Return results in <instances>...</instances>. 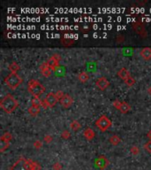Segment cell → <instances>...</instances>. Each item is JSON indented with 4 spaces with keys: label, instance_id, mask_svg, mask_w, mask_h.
Segmentation results:
<instances>
[{
    "label": "cell",
    "instance_id": "1",
    "mask_svg": "<svg viewBox=\"0 0 151 170\" xmlns=\"http://www.w3.org/2000/svg\"><path fill=\"white\" fill-rule=\"evenodd\" d=\"M41 166L37 162L25 158H20L11 167V170H40Z\"/></svg>",
    "mask_w": 151,
    "mask_h": 170
},
{
    "label": "cell",
    "instance_id": "2",
    "mask_svg": "<svg viewBox=\"0 0 151 170\" xmlns=\"http://www.w3.org/2000/svg\"><path fill=\"white\" fill-rule=\"evenodd\" d=\"M0 106L6 113H12L19 106V102L13 96L7 94L2 98L1 102H0Z\"/></svg>",
    "mask_w": 151,
    "mask_h": 170
},
{
    "label": "cell",
    "instance_id": "3",
    "mask_svg": "<svg viewBox=\"0 0 151 170\" xmlns=\"http://www.w3.org/2000/svg\"><path fill=\"white\" fill-rule=\"evenodd\" d=\"M28 91L36 97H39L42 94H43L46 90L45 87L37 80L31 79L28 83Z\"/></svg>",
    "mask_w": 151,
    "mask_h": 170
},
{
    "label": "cell",
    "instance_id": "4",
    "mask_svg": "<svg viewBox=\"0 0 151 170\" xmlns=\"http://www.w3.org/2000/svg\"><path fill=\"white\" fill-rule=\"evenodd\" d=\"M5 83L11 90H14L22 83V78L17 73H11L5 79Z\"/></svg>",
    "mask_w": 151,
    "mask_h": 170
},
{
    "label": "cell",
    "instance_id": "5",
    "mask_svg": "<svg viewBox=\"0 0 151 170\" xmlns=\"http://www.w3.org/2000/svg\"><path fill=\"white\" fill-rule=\"evenodd\" d=\"M111 121L106 115H102L95 122V126L103 132L109 129L111 127Z\"/></svg>",
    "mask_w": 151,
    "mask_h": 170
},
{
    "label": "cell",
    "instance_id": "6",
    "mask_svg": "<svg viewBox=\"0 0 151 170\" xmlns=\"http://www.w3.org/2000/svg\"><path fill=\"white\" fill-rule=\"evenodd\" d=\"M61 60V56L58 53H54L49 57V60H47L49 67L52 68V71H56L57 68L59 66V62Z\"/></svg>",
    "mask_w": 151,
    "mask_h": 170
},
{
    "label": "cell",
    "instance_id": "7",
    "mask_svg": "<svg viewBox=\"0 0 151 170\" xmlns=\"http://www.w3.org/2000/svg\"><path fill=\"white\" fill-rule=\"evenodd\" d=\"M44 100H45V102H46V104H47V105H48L49 107H53V106H55V105H57V103L59 101V98L57 97L56 94L53 93V92L48 93L47 96L45 97Z\"/></svg>",
    "mask_w": 151,
    "mask_h": 170
},
{
    "label": "cell",
    "instance_id": "8",
    "mask_svg": "<svg viewBox=\"0 0 151 170\" xmlns=\"http://www.w3.org/2000/svg\"><path fill=\"white\" fill-rule=\"evenodd\" d=\"M110 165V161L109 159L104 157V156H100L96 160H95V166L101 169V170H104L108 166Z\"/></svg>",
    "mask_w": 151,
    "mask_h": 170
},
{
    "label": "cell",
    "instance_id": "9",
    "mask_svg": "<svg viewBox=\"0 0 151 170\" xmlns=\"http://www.w3.org/2000/svg\"><path fill=\"white\" fill-rule=\"evenodd\" d=\"M59 103H60V105H61L62 107H64V108H69V107L72 106L73 104V97H71L70 95L65 94L64 97H63L61 99H59Z\"/></svg>",
    "mask_w": 151,
    "mask_h": 170
},
{
    "label": "cell",
    "instance_id": "10",
    "mask_svg": "<svg viewBox=\"0 0 151 170\" xmlns=\"http://www.w3.org/2000/svg\"><path fill=\"white\" fill-rule=\"evenodd\" d=\"M39 69H40V72L41 74L45 76V77H49L52 75V68L49 67V65L48 64V62H43L41 64V66L39 67Z\"/></svg>",
    "mask_w": 151,
    "mask_h": 170
},
{
    "label": "cell",
    "instance_id": "11",
    "mask_svg": "<svg viewBox=\"0 0 151 170\" xmlns=\"http://www.w3.org/2000/svg\"><path fill=\"white\" fill-rule=\"evenodd\" d=\"M95 85L96 87L101 90H105L109 86H110V82L108 81V79L106 77H100L96 83H95Z\"/></svg>",
    "mask_w": 151,
    "mask_h": 170
},
{
    "label": "cell",
    "instance_id": "12",
    "mask_svg": "<svg viewBox=\"0 0 151 170\" xmlns=\"http://www.w3.org/2000/svg\"><path fill=\"white\" fill-rule=\"evenodd\" d=\"M10 146V141L6 139L3 135L0 137V152H4Z\"/></svg>",
    "mask_w": 151,
    "mask_h": 170
},
{
    "label": "cell",
    "instance_id": "13",
    "mask_svg": "<svg viewBox=\"0 0 151 170\" xmlns=\"http://www.w3.org/2000/svg\"><path fill=\"white\" fill-rule=\"evenodd\" d=\"M118 76H119L121 80H123V81L125 82L127 78H129V77L131 76V75H130V72H129L126 68H121L119 70V72H118Z\"/></svg>",
    "mask_w": 151,
    "mask_h": 170
},
{
    "label": "cell",
    "instance_id": "14",
    "mask_svg": "<svg viewBox=\"0 0 151 170\" xmlns=\"http://www.w3.org/2000/svg\"><path fill=\"white\" fill-rule=\"evenodd\" d=\"M140 56L144 60H151V48L145 47L140 51Z\"/></svg>",
    "mask_w": 151,
    "mask_h": 170
},
{
    "label": "cell",
    "instance_id": "15",
    "mask_svg": "<svg viewBox=\"0 0 151 170\" xmlns=\"http://www.w3.org/2000/svg\"><path fill=\"white\" fill-rule=\"evenodd\" d=\"M83 136H84V137H85L87 141H91V140H93V139L95 138V131H94L92 129L87 128V129H86L83 131Z\"/></svg>",
    "mask_w": 151,
    "mask_h": 170
},
{
    "label": "cell",
    "instance_id": "16",
    "mask_svg": "<svg viewBox=\"0 0 151 170\" xmlns=\"http://www.w3.org/2000/svg\"><path fill=\"white\" fill-rule=\"evenodd\" d=\"M40 107L39 106H35V105H31L29 108H28V113L33 116V117H35L38 115V113L40 112Z\"/></svg>",
    "mask_w": 151,
    "mask_h": 170
},
{
    "label": "cell",
    "instance_id": "17",
    "mask_svg": "<svg viewBox=\"0 0 151 170\" xmlns=\"http://www.w3.org/2000/svg\"><path fill=\"white\" fill-rule=\"evenodd\" d=\"M78 79H79V81L80 83H87L89 80V75H88V74L87 72H81L78 75Z\"/></svg>",
    "mask_w": 151,
    "mask_h": 170
},
{
    "label": "cell",
    "instance_id": "18",
    "mask_svg": "<svg viewBox=\"0 0 151 170\" xmlns=\"http://www.w3.org/2000/svg\"><path fill=\"white\" fill-rule=\"evenodd\" d=\"M109 141H110L111 144H112V145H114V146H117V145L121 142V138H120L119 136H117V135H113V136H111V137H110Z\"/></svg>",
    "mask_w": 151,
    "mask_h": 170
},
{
    "label": "cell",
    "instance_id": "19",
    "mask_svg": "<svg viewBox=\"0 0 151 170\" xmlns=\"http://www.w3.org/2000/svg\"><path fill=\"white\" fill-rule=\"evenodd\" d=\"M131 110V105L127 103V102H122L121 104V107H120V112L122 113H127L129 111Z\"/></svg>",
    "mask_w": 151,
    "mask_h": 170
},
{
    "label": "cell",
    "instance_id": "20",
    "mask_svg": "<svg viewBox=\"0 0 151 170\" xmlns=\"http://www.w3.org/2000/svg\"><path fill=\"white\" fill-rule=\"evenodd\" d=\"M70 127H71V129H72L73 131H78V130L81 128V124H80L78 121L73 120V121L71 122Z\"/></svg>",
    "mask_w": 151,
    "mask_h": 170
},
{
    "label": "cell",
    "instance_id": "21",
    "mask_svg": "<svg viewBox=\"0 0 151 170\" xmlns=\"http://www.w3.org/2000/svg\"><path fill=\"white\" fill-rule=\"evenodd\" d=\"M8 68H9V70L11 71V73H17V72L20 70V67H19V65H18L16 62H12V63L9 65Z\"/></svg>",
    "mask_w": 151,
    "mask_h": 170
},
{
    "label": "cell",
    "instance_id": "22",
    "mask_svg": "<svg viewBox=\"0 0 151 170\" xmlns=\"http://www.w3.org/2000/svg\"><path fill=\"white\" fill-rule=\"evenodd\" d=\"M42 99H41L40 97H34L31 103H32V105H35V106H39L41 107L42 106Z\"/></svg>",
    "mask_w": 151,
    "mask_h": 170
},
{
    "label": "cell",
    "instance_id": "23",
    "mask_svg": "<svg viewBox=\"0 0 151 170\" xmlns=\"http://www.w3.org/2000/svg\"><path fill=\"white\" fill-rule=\"evenodd\" d=\"M127 86H129V87H131V86H133L134 83H135V79L134 78H133L132 76H130L129 78H127L125 82H124Z\"/></svg>",
    "mask_w": 151,
    "mask_h": 170
},
{
    "label": "cell",
    "instance_id": "24",
    "mask_svg": "<svg viewBox=\"0 0 151 170\" xmlns=\"http://www.w3.org/2000/svg\"><path fill=\"white\" fill-rule=\"evenodd\" d=\"M144 150L147 152H148V153H151V141L149 140L148 142H147L145 144H144Z\"/></svg>",
    "mask_w": 151,
    "mask_h": 170
},
{
    "label": "cell",
    "instance_id": "25",
    "mask_svg": "<svg viewBox=\"0 0 151 170\" xmlns=\"http://www.w3.org/2000/svg\"><path fill=\"white\" fill-rule=\"evenodd\" d=\"M130 151H131V153L133 155H134V156H136V155H138L140 153V149L137 146H132Z\"/></svg>",
    "mask_w": 151,
    "mask_h": 170
},
{
    "label": "cell",
    "instance_id": "26",
    "mask_svg": "<svg viewBox=\"0 0 151 170\" xmlns=\"http://www.w3.org/2000/svg\"><path fill=\"white\" fill-rule=\"evenodd\" d=\"M121 104H122V102H120L119 100H115V101H113V103H112V105L116 108V109H118V110H120V107H121Z\"/></svg>",
    "mask_w": 151,
    "mask_h": 170
},
{
    "label": "cell",
    "instance_id": "27",
    "mask_svg": "<svg viewBox=\"0 0 151 170\" xmlns=\"http://www.w3.org/2000/svg\"><path fill=\"white\" fill-rule=\"evenodd\" d=\"M70 137H71V134H70V132L68 130H64L62 132V137L64 139H69Z\"/></svg>",
    "mask_w": 151,
    "mask_h": 170
},
{
    "label": "cell",
    "instance_id": "28",
    "mask_svg": "<svg viewBox=\"0 0 151 170\" xmlns=\"http://www.w3.org/2000/svg\"><path fill=\"white\" fill-rule=\"evenodd\" d=\"M42 146V142H41L40 140H36L35 143H34V147L35 149H41Z\"/></svg>",
    "mask_w": 151,
    "mask_h": 170
},
{
    "label": "cell",
    "instance_id": "29",
    "mask_svg": "<svg viewBox=\"0 0 151 170\" xmlns=\"http://www.w3.org/2000/svg\"><path fill=\"white\" fill-rule=\"evenodd\" d=\"M43 140H44V142H46L47 144H49V143H50V142H52L53 137H52V136H49V135H46V136H44Z\"/></svg>",
    "mask_w": 151,
    "mask_h": 170
},
{
    "label": "cell",
    "instance_id": "30",
    "mask_svg": "<svg viewBox=\"0 0 151 170\" xmlns=\"http://www.w3.org/2000/svg\"><path fill=\"white\" fill-rule=\"evenodd\" d=\"M52 167H53L54 170H61V169H62V166H61V164H60L59 162L54 163V165H53Z\"/></svg>",
    "mask_w": 151,
    "mask_h": 170
},
{
    "label": "cell",
    "instance_id": "31",
    "mask_svg": "<svg viewBox=\"0 0 151 170\" xmlns=\"http://www.w3.org/2000/svg\"><path fill=\"white\" fill-rule=\"evenodd\" d=\"M55 94H56L57 97L59 98V99H61V98L64 97V95H65V94H64V92H63L62 90H58Z\"/></svg>",
    "mask_w": 151,
    "mask_h": 170
},
{
    "label": "cell",
    "instance_id": "32",
    "mask_svg": "<svg viewBox=\"0 0 151 170\" xmlns=\"http://www.w3.org/2000/svg\"><path fill=\"white\" fill-rule=\"evenodd\" d=\"M3 136H4L6 139H8L9 141H11V140H12V138H13V137H12V135H11V133H10V132H6Z\"/></svg>",
    "mask_w": 151,
    "mask_h": 170
},
{
    "label": "cell",
    "instance_id": "33",
    "mask_svg": "<svg viewBox=\"0 0 151 170\" xmlns=\"http://www.w3.org/2000/svg\"><path fill=\"white\" fill-rule=\"evenodd\" d=\"M147 138L151 141V130H149L148 132H147Z\"/></svg>",
    "mask_w": 151,
    "mask_h": 170
},
{
    "label": "cell",
    "instance_id": "34",
    "mask_svg": "<svg viewBox=\"0 0 151 170\" xmlns=\"http://www.w3.org/2000/svg\"><path fill=\"white\" fill-rule=\"evenodd\" d=\"M147 93H148L149 95H151V86L148 87V89H147Z\"/></svg>",
    "mask_w": 151,
    "mask_h": 170
}]
</instances>
